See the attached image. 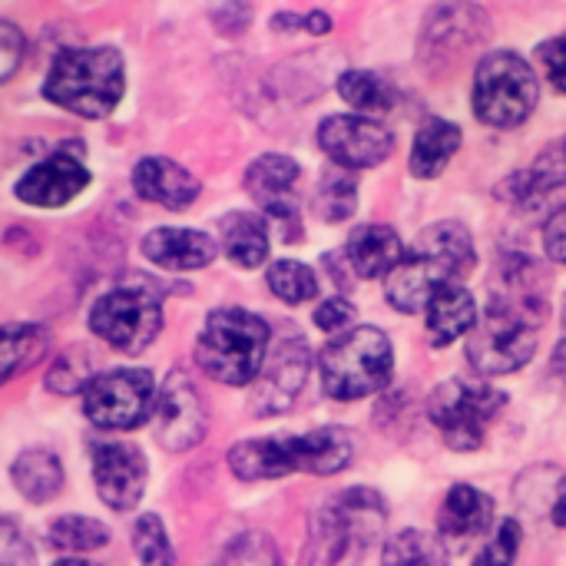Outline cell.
<instances>
[{
	"instance_id": "1f68e13d",
	"label": "cell",
	"mask_w": 566,
	"mask_h": 566,
	"mask_svg": "<svg viewBox=\"0 0 566 566\" xmlns=\"http://www.w3.org/2000/svg\"><path fill=\"white\" fill-rule=\"evenodd\" d=\"M355 206H358V189L352 179L338 176V172H328L315 192V212L318 219L325 222H345L348 216H355Z\"/></svg>"
},
{
	"instance_id": "277c9868",
	"label": "cell",
	"mask_w": 566,
	"mask_h": 566,
	"mask_svg": "<svg viewBox=\"0 0 566 566\" xmlns=\"http://www.w3.org/2000/svg\"><path fill=\"white\" fill-rule=\"evenodd\" d=\"M381 494L371 488H352L312 514L302 566H361L365 551L381 537Z\"/></svg>"
},
{
	"instance_id": "8d00e7d4",
	"label": "cell",
	"mask_w": 566,
	"mask_h": 566,
	"mask_svg": "<svg viewBox=\"0 0 566 566\" xmlns=\"http://www.w3.org/2000/svg\"><path fill=\"white\" fill-rule=\"evenodd\" d=\"M0 566H36L30 544L20 537L13 521L0 524Z\"/></svg>"
},
{
	"instance_id": "9c48e42d",
	"label": "cell",
	"mask_w": 566,
	"mask_h": 566,
	"mask_svg": "<svg viewBox=\"0 0 566 566\" xmlns=\"http://www.w3.org/2000/svg\"><path fill=\"white\" fill-rule=\"evenodd\" d=\"M507 395L471 378H451L428 398V418L454 451H478L491 421L504 411Z\"/></svg>"
},
{
	"instance_id": "83f0119b",
	"label": "cell",
	"mask_w": 566,
	"mask_h": 566,
	"mask_svg": "<svg viewBox=\"0 0 566 566\" xmlns=\"http://www.w3.org/2000/svg\"><path fill=\"white\" fill-rule=\"evenodd\" d=\"M381 566H451L444 544L424 531H401L385 544Z\"/></svg>"
},
{
	"instance_id": "7a4b0ae2",
	"label": "cell",
	"mask_w": 566,
	"mask_h": 566,
	"mask_svg": "<svg viewBox=\"0 0 566 566\" xmlns=\"http://www.w3.org/2000/svg\"><path fill=\"white\" fill-rule=\"evenodd\" d=\"M474 262L478 252L471 232L461 222H434L415 239L401 265L388 275V302L405 315L428 312L441 289L461 285L474 272Z\"/></svg>"
},
{
	"instance_id": "9a60e30c",
	"label": "cell",
	"mask_w": 566,
	"mask_h": 566,
	"mask_svg": "<svg viewBox=\"0 0 566 566\" xmlns=\"http://www.w3.org/2000/svg\"><path fill=\"white\" fill-rule=\"evenodd\" d=\"M93 481L106 507L126 514L139 504L146 491V458L129 444H96L93 448Z\"/></svg>"
},
{
	"instance_id": "7bdbcfd3",
	"label": "cell",
	"mask_w": 566,
	"mask_h": 566,
	"mask_svg": "<svg viewBox=\"0 0 566 566\" xmlns=\"http://www.w3.org/2000/svg\"><path fill=\"white\" fill-rule=\"evenodd\" d=\"M554 371H557V378L566 381V338L557 345V352H554Z\"/></svg>"
},
{
	"instance_id": "60d3db41",
	"label": "cell",
	"mask_w": 566,
	"mask_h": 566,
	"mask_svg": "<svg viewBox=\"0 0 566 566\" xmlns=\"http://www.w3.org/2000/svg\"><path fill=\"white\" fill-rule=\"evenodd\" d=\"M544 245H547V255H551L554 262L566 265V206L560 212L551 216V222H547V229H544Z\"/></svg>"
},
{
	"instance_id": "603a6c76",
	"label": "cell",
	"mask_w": 566,
	"mask_h": 566,
	"mask_svg": "<svg viewBox=\"0 0 566 566\" xmlns=\"http://www.w3.org/2000/svg\"><path fill=\"white\" fill-rule=\"evenodd\" d=\"M494 521V501L478 491V488H454L438 514V524H441V534L451 537V541H471V537H481Z\"/></svg>"
},
{
	"instance_id": "ba28073f",
	"label": "cell",
	"mask_w": 566,
	"mask_h": 566,
	"mask_svg": "<svg viewBox=\"0 0 566 566\" xmlns=\"http://www.w3.org/2000/svg\"><path fill=\"white\" fill-rule=\"evenodd\" d=\"M541 99L537 76L514 50L488 53L474 73V113L488 126H521Z\"/></svg>"
},
{
	"instance_id": "f35d334b",
	"label": "cell",
	"mask_w": 566,
	"mask_h": 566,
	"mask_svg": "<svg viewBox=\"0 0 566 566\" xmlns=\"http://www.w3.org/2000/svg\"><path fill=\"white\" fill-rule=\"evenodd\" d=\"M23 50H27V43H23L20 30H17L13 23L3 20V23H0V76H3V80L13 76L17 63L23 60Z\"/></svg>"
},
{
	"instance_id": "d6986e66",
	"label": "cell",
	"mask_w": 566,
	"mask_h": 566,
	"mask_svg": "<svg viewBox=\"0 0 566 566\" xmlns=\"http://www.w3.org/2000/svg\"><path fill=\"white\" fill-rule=\"evenodd\" d=\"M143 255L172 272H196L216 259V239L196 229H156L143 239Z\"/></svg>"
},
{
	"instance_id": "8992f818",
	"label": "cell",
	"mask_w": 566,
	"mask_h": 566,
	"mask_svg": "<svg viewBox=\"0 0 566 566\" xmlns=\"http://www.w3.org/2000/svg\"><path fill=\"white\" fill-rule=\"evenodd\" d=\"M269 358V325L245 308H222L206 318V328L196 342L199 368L229 385H252L262 375Z\"/></svg>"
},
{
	"instance_id": "ab89813d",
	"label": "cell",
	"mask_w": 566,
	"mask_h": 566,
	"mask_svg": "<svg viewBox=\"0 0 566 566\" xmlns=\"http://www.w3.org/2000/svg\"><path fill=\"white\" fill-rule=\"evenodd\" d=\"M352 318H355V305L348 298H328L315 312V325L322 332H342V328L352 325Z\"/></svg>"
},
{
	"instance_id": "4316f807",
	"label": "cell",
	"mask_w": 566,
	"mask_h": 566,
	"mask_svg": "<svg viewBox=\"0 0 566 566\" xmlns=\"http://www.w3.org/2000/svg\"><path fill=\"white\" fill-rule=\"evenodd\" d=\"M50 348V332L43 325H3V378L10 381L23 368L36 365Z\"/></svg>"
},
{
	"instance_id": "5b68a950",
	"label": "cell",
	"mask_w": 566,
	"mask_h": 566,
	"mask_svg": "<svg viewBox=\"0 0 566 566\" xmlns=\"http://www.w3.org/2000/svg\"><path fill=\"white\" fill-rule=\"evenodd\" d=\"M123 56L113 46L63 50L43 83V96L76 116L103 119L123 99Z\"/></svg>"
},
{
	"instance_id": "7c38bea8",
	"label": "cell",
	"mask_w": 566,
	"mask_h": 566,
	"mask_svg": "<svg viewBox=\"0 0 566 566\" xmlns=\"http://www.w3.org/2000/svg\"><path fill=\"white\" fill-rule=\"evenodd\" d=\"M153 424H156V441L166 451H192L206 438L209 415L186 371L172 368L166 375L153 408Z\"/></svg>"
},
{
	"instance_id": "f6af8a7d",
	"label": "cell",
	"mask_w": 566,
	"mask_h": 566,
	"mask_svg": "<svg viewBox=\"0 0 566 566\" xmlns=\"http://www.w3.org/2000/svg\"><path fill=\"white\" fill-rule=\"evenodd\" d=\"M56 566H96V564H90V560H60Z\"/></svg>"
},
{
	"instance_id": "d590c367",
	"label": "cell",
	"mask_w": 566,
	"mask_h": 566,
	"mask_svg": "<svg viewBox=\"0 0 566 566\" xmlns=\"http://www.w3.org/2000/svg\"><path fill=\"white\" fill-rule=\"evenodd\" d=\"M521 547V524L517 521H504L497 527V534L491 537V544L478 554L474 566H511Z\"/></svg>"
},
{
	"instance_id": "cb8c5ba5",
	"label": "cell",
	"mask_w": 566,
	"mask_h": 566,
	"mask_svg": "<svg viewBox=\"0 0 566 566\" xmlns=\"http://www.w3.org/2000/svg\"><path fill=\"white\" fill-rule=\"evenodd\" d=\"M458 149H461V129L448 119H428L415 136L411 172L418 179H434L444 172V166L451 163Z\"/></svg>"
},
{
	"instance_id": "f546056e",
	"label": "cell",
	"mask_w": 566,
	"mask_h": 566,
	"mask_svg": "<svg viewBox=\"0 0 566 566\" xmlns=\"http://www.w3.org/2000/svg\"><path fill=\"white\" fill-rule=\"evenodd\" d=\"M50 544L63 554H90L109 544V531L93 517H60L50 527Z\"/></svg>"
},
{
	"instance_id": "74e56055",
	"label": "cell",
	"mask_w": 566,
	"mask_h": 566,
	"mask_svg": "<svg viewBox=\"0 0 566 566\" xmlns=\"http://www.w3.org/2000/svg\"><path fill=\"white\" fill-rule=\"evenodd\" d=\"M537 60L547 73V80L554 83V90L566 93V36H554L547 43L537 46Z\"/></svg>"
},
{
	"instance_id": "ee69618b",
	"label": "cell",
	"mask_w": 566,
	"mask_h": 566,
	"mask_svg": "<svg viewBox=\"0 0 566 566\" xmlns=\"http://www.w3.org/2000/svg\"><path fill=\"white\" fill-rule=\"evenodd\" d=\"M554 524H557V527H566V481H564V488H560L557 507H554Z\"/></svg>"
},
{
	"instance_id": "30bf717a",
	"label": "cell",
	"mask_w": 566,
	"mask_h": 566,
	"mask_svg": "<svg viewBox=\"0 0 566 566\" xmlns=\"http://www.w3.org/2000/svg\"><path fill=\"white\" fill-rule=\"evenodd\" d=\"M90 328L116 352L139 355L163 328V292L146 279L116 285L93 305Z\"/></svg>"
},
{
	"instance_id": "ffe728a7",
	"label": "cell",
	"mask_w": 566,
	"mask_h": 566,
	"mask_svg": "<svg viewBox=\"0 0 566 566\" xmlns=\"http://www.w3.org/2000/svg\"><path fill=\"white\" fill-rule=\"evenodd\" d=\"M560 186H566V136L547 143L527 169L514 172L501 186V196L517 206H527V202L534 206Z\"/></svg>"
},
{
	"instance_id": "484cf974",
	"label": "cell",
	"mask_w": 566,
	"mask_h": 566,
	"mask_svg": "<svg viewBox=\"0 0 566 566\" xmlns=\"http://www.w3.org/2000/svg\"><path fill=\"white\" fill-rule=\"evenodd\" d=\"M222 249L242 269H259L269 255V229L265 219L252 212H232L222 219Z\"/></svg>"
},
{
	"instance_id": "b9f144b4",
	"label": "cell",
	"mask_w": 566,
	"mask_h": 566,
	"mask_svg": "<svg viewBox=\"0 0 566 566\" xmlns=\"http://www.w3.org/2000/svg\"><path fill=\"white\" fill-rule=\"evenodd\" d=\"M305 27H308L312 33H328V30H332V17L322 13V10H312V13L305 17Z\"/></svg>"
},
{
	"instance_id": "44dd1931",
	"label": "cell",
	"mask_w": 566,
	"mask_h": 566,
	"mask_svg": "<svg viewBox=\"0 0 566 566\" xmlns=\"http://www.w3.org/2000/svg\"><path fill=\"white\" fill-rule=\"evenodd\" d=\"M345 255H348L352 272L358 279H381L401 265L405 249H401V239L391 226H361L352 232Z\"/></svg>"
},
{
	"instance_id": "52a82bcc",
	"label": "cell",
	"mask_w": 566,
	"mask_h": 566,
	"mask_svg": "<svg viewBox=\"0 0 566 566\" xmlns=\"http://www.w3.org/2000/svg\"><path fill=\"white\" fill-rule=\"evenodd\" d=\"M322 385L335 401H358L381 391L395 371V352L381 328L361 325L335 338L318 358Z\"/></svg>"
},
{
	"instance_id": "e0dca14e",
	"label": "cell",
	"mask_w": 566,
	"mask_h": 566,
	"mask_svg": "<svg viewBox=\"0 0 566 566\" xmlns=\"http://www.w3.org/2000/svg\"><path fill=\"white\" fill-rule=\"evenodd\" d=\"M90 186V172L80 159L66 156V153H53L43 163H36L20 182H17V196L30 206L40 209H56L66 206L73 196H80Z\"/></svg>"
},
{
	"instance_id": "d6a6232c",
	"label": "cell",
	"mask_w": 566,
	"mask_h": 566,
	"mask_svg": "<svg viewBox=\"0 0 566 566\" xmlns=\"http://www.w3.org/2000/svg\"><path fill=\"white\" fill-rule=\"evenodd\" d=\"M133 551L143 566H172V547L156 514H143L133 527Z\"/></svg>"
},
{
	"instance_id": "7402d4cb",
	"label": "cell",
	"mask_w": 566,
	"mask_h": 566,
	"mask_svg": "<svg viewBox=\"0 0 566 566\" xmlns=\"http://www.w3.org/2000/svg\"><path fill=\"white\" fill-rule=\"evenodd\" d=\"M478 302L468 289L461 285H448L441 289L431 305H428V335L431 342L441 348V345H451L458 342L461 335L474 332L478 328Z\"/></svg>"
},
{
	"instance_id": "4dcf8cb0",
	"label": "cell",
	"mask_w": 566,
	"mask_h": 566,
	"mask_svg": "<svg viewBox=\"0 0 566 566\" xmlns=\"http://www.w3.org/2000/svg\"><path fill=\"white\" fill-rule=\"evenodd\" d=\"M338 93H342L345 103H352V106H358V109H375V113H385V109H391V103H395L391 86H388L381 76L368 73V70H352V73H345V76L338 80Z\"/></svg>"
},
{
	"instance_id": "8fae6325",
	"label": "cell",
	"mask_w": 566,
	"mask_h": 566,
	"mask_svg": "<svg viewBox=\"0 0 566 566\" xmlns=\"http://www.w3.org/2000/svg\"><path fill=\"white\" fill-rule=\"evenodd\" d=\"M153 391L156 381L149 371L116 368L90 381V388L83 391V411L103 431H129L139 428L156 408Z\"/></svg>"
},
{
	"instance_id": "f1b7e54d",
	"label": "cell",
	"mask_w": 566,
	"mask_h": 566,
	"mask_svg": "<svg viewBox=\"0 0 566 566\" xmlns=\"http://www.w3.org/2000/svg\"><path fill=\"white\" fill-rule=\"evenodd\" d=\"M265 279H269V289L275 292V298H282L285 305H302L318 295V279L305 262L282 259V262L269 265Z\"/></svg>"
},
{
	"instance_id": "6da1fadb",
	"label": "cell",
	"mask_w": 566,
	"mask_h": 566,
	"mask_svg": "<svg viewBox=\"0 0 566 566\" xmlns=\"http://www.w3.org/2000/svg\"><path fill=\"white\" fill-rule=\"evenodd\" d=\"M504 289H494L491 308L478 322L468 342V358L481 375H511L521 371L537 352V332L547 315L541 289L531 285L537 262L524 259L521 265H501Z\"/></svg>"
},
{
	"instance_id": "836d02e7",
	"label": "cell",
	"mask_w": 566,
	"mask_h": 566,
	"mask_svg": "<svg viewBox=\"0 0 566 566\" xmlns=\"http://www.w3.org/2000/svg\"><path fill=\"white\" fill-rule=\"evenodd\" d=\"M219 566H282V564H279V551H275V544H272L265 534H242V537H235V541L226 547V554H222Z\"/></svg>"
},
{
	"instance_id": "ac0fdd59",
	"label": "cell",
	"mask_w": 566,
	"mask_h": 566,
	"mask_svg": "<svg viewBox=\"0 0 566 566\" xmlns=\"http://www.w3.org/2000/svg\"><path fill=\"white\" fill-rule=\"evenodd\" d=\"M133 189H136L139 199L166 206V209H186L199 196L196 176L186 166H179L172 159H163V156H146V159L136 163Z\"/></svg>"
},
{
	"instance_id": "5bb4252c",
	"label": "cell",
	"mask_w": 566,
	"mask_h": 566,
	"mask_svg": "<svg viewBox=\"0 0 566 566\" xmlns=\"http://www.w3.org/2000/svg\"><path fill=\"white\" fill-rule=\"evenodd\" d=\"M318 146L345 169H368L388 159L395 139L368 116H328L318 126Z\"/></svg>"
},
{
	"instance_id": "3957f363",
	"label": "cell",
	"mask_w": 566,
	"mask_h": 566,
	"mask_svg": "<svg viewBox=\"0 0 566 566\" xmlns=\"http://www.w3.org/2000/svg\"><path fill=\"white\" fill-rule=\"evenodd\" d=\"M355 458V441L342 428H318L298 438L275 434L242 441L229 451V468L242 481H275L295 471L338 474Z\"/></svg>"
},
{
	"instance_id": "4fadbf2b",
	"label": "cell",
	"mask_w": 566,
	"mask_h": 566,
	"mask_svg": "<svg viewBox=\"0 0 566 566\" xmlns=\"http://www.w3.org/2000/svg\"><path fill=\"white\" fill-rule=\"evenodd\" d=\"M308 365H312L308 342L298 332H282L279 342L269 348L262 375L255 378L252 411L255 415H282V411H289L295 395L302 391V385L308 378Z\"/></svg>"
},
{
	"instance_id": "d4e9b609",
	"label": "cell",
	"mask_w": 566,
	"mask_h": 566,
	"mask_svg": "<svg viewBox=\"0 0 566 566\" xmlns=\"http://www.w3.org/2000/svg\"><path fill=\"white\" fill-rule=\"evenodd\" d=\"M13 484L30 504H46L63 488V464L53 451L30 448L13 461Z\"/></svg>"
},
{
	"instance_id": "e575fe53",
	"label": "cell",
	"mask_w": 566,
	"mask_h": 566,
	"mask_svg": "<svg viewBox=\"0 0 566 566\" xmlns=\"http://www.w3.org/2000/svg\"><path fill=\"white\" fill-rule=\"evenodd\" d=\"M46 385L60 395H73V391H86L90 388V371H86V355L83 352H66L53 371L46 375Z\"/></svg>"
},
{
	"instance_id": "2e32d148",
	"label": "cell",
	"mask_w": 566,
	"mask_h": 566,
	"mask_svg": "<svg viewBox=\"0 0 566 566\" xmlns=\"http://www.w3.org/2000/svg\"><path fill=\"white\" fill-rule=\"evenodd\" d=\"M295 179H298V166L289 156H259L249 172H245V189L249 196L265 209V216H272L275 222L285 226V242H298L302 229H298V216H295Z\"/></svg>"
}]
</instances>
